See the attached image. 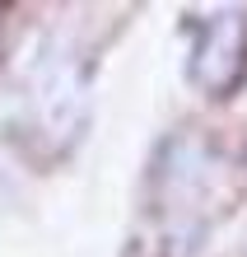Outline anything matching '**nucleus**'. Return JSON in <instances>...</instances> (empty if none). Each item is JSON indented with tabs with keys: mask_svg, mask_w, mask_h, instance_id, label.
<instances>
[{
	"mask_svg": "<svg viewBox=\"0 0 247 257\" xmlns=\"http://www.w3.org/2000/svg\"><path fill=\"white\" fill-rule=\"evenodd\" d=\"M238 70H242V14H219L205 28V47H200L196 75L200 80L214 75V89H224Z\"/></svg>",
	"mask_w": 247,
	"mask_h": 257,
	"instance_id": "obj_1",
	"label": "nucleus"
}]
</instances>
